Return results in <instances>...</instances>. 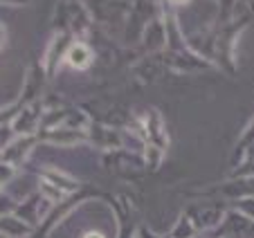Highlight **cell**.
Masks as SVG:
<instances>
[{
    "label": "cell",
    "mask_w": 254,
    "mask_h": 238,
    "mask_svg": "<svg viewBox=\"0 0 254 238\" xmlns=\"http://www.w3.org/2000/svg\"><path fill=\"white\" fill-rule=\"evenodd\" d=\"M90 61V52H88L83 45H74V48L67 52V63L74 67H86Z\"/></svg>",
    "instance_id": "cell-1"
},
{
    "label": "cell",
    "mask_w": 254,
    "mask_h": 238,
    "mask_svg": "<svg viewBox=\"0 0 254 238\" xmlns=\"http://www.w3.org/2000/svg\"><path fill=\"white\" fill-rule=\"evenodd\" d=\"M86 238H104L101 234H95V232H90V234H86Z\"/></svg>",
    "instance_id": "cell-2"
}]
</instances>
